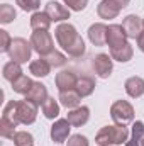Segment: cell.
<instances>
[{
    "label": "cell",
    "instance_id": "6da1fadb",
    "mask_svg": "<svg viewBox=\"0 0 144 146\" xmlns=\"http://www.w3.org/2000/svg\"><path fill=\"white\" fill-rule=\"evenodd\" d=\"M127 139H129V129L124 124L105 126L95 136V143L98 146H114V145H122V143L126 145Z\"/></svg>",
    "mask_w": 144,
    "mask_h": 146
},
{
    "label": "cell",
    "instance_id": "7a4b0ae2",
    "mask_svg": "<svg viewBox=\"0 0 144 146\" xmlns=\"http://www.w3.org/2000/svg\"><path fill=\"white\" fill-rule=\"evenodd\" d=\"M32 44L31 41H26L24 37H15L12 39V44H10V49H9V58L10 61H17V63H27L31 60V54H32Z\"/></svg>",
    "mask_w": 144,
    "mask_h": 146
},
{
    "label": "cell",
    "instance_id": "3957f363",
    "mask_svg": "<svg viewBox=\"0 0 144 146\" xmlns=\"http://www.w3.org/2000/svg\"><path fill=\"white\" fill-rule=\"evenodd\" d=\"M110 117L115 124L127 126L134 121V107L127 100H115L110 107Z\"/></svg>",
    "mask_w": 144,
    "mask_h": 146
},
{
    "label": "cell",
    "instance_id": "277c9868",
    "mask_svg": "<svg viewBox=\"0 0 144 146\" xmlns=\"http://www.w3.org/2000/svg\"><path fill=\"white\" fill-rule=\"evenodd\" d=\"M31 44H32V49L41 58H44V56H48L49 53L54 51L53 37L48 31H34L31 34Z\"/></svg>",
    "mask_w": 144,
    "mask_h": 146
},
{
    "label": "cell",
    "instance_id": "5b68a950",
    "mask_svg": "<svg viewBox=\"0 0 144 146\" xmlns=\"http://www.w3.org/2000/svg\"><path fill=\"white\" fill-rule=\"evenodd\" d=\"M54 36H56V41H58V44L66 51V49H70L73 44L78 41V31H76V27L73 26V24H68V22H61L56 29H54Z\"/></svg>",
    "mask_w": 144,
    "mask_h": 146
},
{
    "label": "cell",
    "instance_id": "8992f818",
    "mask_svg": "<svg viewBox=\"0 0 144 146\" xmlns=\"http://www.w3.org/2000/svg\"><path fill=\"white\" fill-rule=\"evenodd\" d=\"M37 107L36 104L29 102V100H19L17 102V115H19V121L20 124H34L36 122V117H37Z\"/></svg>",
    "mask_w": 144,
    "mask_h": 146
},
{
    "label": "cell",
    "instance_id": "52a82bcc",
    "mask_svg": "<svg viewBox=\"0 0 144 146\" xmlns=\"http://www.w3.org/2000/svg\"><path fill=\"white\" fill-rule=\"evenodd\" d=\"M70 131H71V124L68 119H58L53 126H51V139L56 145H63L68 138H70Z\"/></svg>",
    "mask_w": 144,
    "mask_h": 146
},
{
    "label": "cell",
    "instance_id": "ba28073f",
    "mask_svg": "<svg viewBox=\"0 0 144 146\" xmlns=\"http://www.w3.org/2000/svg\"><path fill=\"white\" fill-rule=\"evenodd\" d=\"M93 72L97 73V76L100 78H108L114 72V63H112V56H108L105 53H100L93 58Z\"/></svg>",
    "mask_w": 144,
    "mask_h": 146
},
{
    "label": "cell",
    "instance_id": "9c48e42d",
    "mask_svg": "<svg viewBox=\"0 0 144 146\" xmlns=\"http://www.w3.org/2000/svg\"><path fill=\"white\" fill-rule=\"evenodd\" d=\"M44 12L49 15V19H51L53 22H63V21L70 19V9H68L66 5L56 2V0L48 2L46 7H44Z\"/></svg>",
    "mask_w": 144,
    "mask_h": 146
},
{
    "label": "cell",
    "instance_id": "30bf717a",
    "mask_svg": "<svg viewBox=\"0 0 144 146\" xmlns=\"http://www.w3.org/2000/svg\"><path fill=\"white\" fill-rule=\"evenodd\" d=\"M124 7L117 2V0H102L98 5H97V14L100 19H105V21H110V19H115L120 10Z\"/></svg>",
    "mask_w": 144,
    "mask_h": 146
},
{
    "label": "cell",
    "instance_id": "8fae6325",
    "mask_svg": "<svg viewBox=\"0 0 144 146\" xmlns=\"http://www.w3.org/2000/svg\"><path fill=\"white\" fill-rule=\"evenodd\" d=\"M127 34L122 27V24H110L107 27V44L108 48H117V46H122L127 42Z\"/></svg>",
    "mask_w": 144,
    "mask_h": 146
},
{
    "label": "cell",
    "instance_id": "7c38bea8",
    "mask_svg": "<svg viewBox=\"0 0 144 146\" xmlns=\"http://www.w3.org/2000/svg\"><path fill=\"white\" fill-rule=\"evenodd\" d=\"M122 27H124V31H126V34H127L129 39H137L139 34L144 31L143 19L137 17V15H134V14H131V15H127L122 21Z\"/></svg>",
    "mask_w": 144,
    "mask_h": 146
},
{
    "label": "cell",
    "instance_id": "4fadbf2b",
    "mask_svg": "<svg viewBox=\"0 0 144 146\" xmlns=\"http://www.w3.org/2000/svg\"><path fill=\"white\" fill-rule=\"evenodd\" d=\"M76 82H78V76L73 70H63L56 75L54 78V83H56V88L59 92H65V90H71L76 87Z\"/></svg>",
    "mask_w": 144,
    "mask_h": 146
},
{
    "label": "cell",
    "instance_id": "5bb4252c",
    "mask_svg": "<svg viewBox=\"0 0 144 146\" xmlns=\"http://www.w3.org/2000/svg\"><path fill=\"white\" fill-rule=\"evenodd\" d=\"M107 27L104 22H95L88 27V39L93 46H104L107 44Z\"/></svg>",
    "mask_w": 144,
    "mask_h": 146
},
{
    "label": "cell",
    "instance_id": "9a60e30c",
    "mask_svg": "<svg viewBox=\"0 0 144 146\" xmlns=\"http://www.w3.org/2000/svg\"><path fill=\"white\" fill-rule=\"evenodd\" d=\"M66 119L70 121V124H71L73 127H81V126H85V124L88 122V119H90V109H88L87 106H80V107H76V109H71L68 112Z\"/></svg>",
    "mask_w": 144,
    "mask_h": 146
},
{
    "label": "cell",
    "instance_id": "2e32d148",
    "mask_svg": "<svg viewBox=\"0 0 144 146\" xmlns=\"http://www.w3.org/2000/svg\"><path fill=\"white\" fill-rule=\"evenodd\" d=\"M26 100H29V102H32L36 106H42L48 100V88H46V85L41 83V82H34L32 88L26 95Z\"/></svg>",
    "mask_w": 144,
    "mask_h": 146
},
{
    "label": "cell",
    "instance_id": "e0dca14e",
    "mask_svg": "<svg viewBox=\"0 0 144 146\" xmlns=\"http://www.w3.org/2000/svg\"><path fill=\"white\" fill-rule=\"evenodd\" d=\"M124 88H126V94L132 99H139L144 95V78L141 76H131L126 80L124 83Z\"/></svg>",
    "mask_w": 144,
    "mask_h": 146
},
{
    "label": "cell",
    "instance_id": "ac0fdd59",
    "mask_svg": "<svg viewBox=\"0 0 144 146\" xmlns=\"http://www.w3.org/2000/svg\"><path fill=\"white\" fill-rule=\"evenodd\" d=\"M132 54H134V49L131 46V42H126L122 46H117V48H112L110 49V56L112 60L119 61V63H127L132 60Z\"/></svg>",
    "mask_w": 144,
    "mask_h": 146
},
{
    "label": "cell",
    "instance_id": "d6986e66",
    "mask_svg": "<svg viewBox=\"0 0 144 146\" xmlns=\"http://www.w3.org/2000/svg\"><path fill=\"white\" fill-rule=\"evenodd\" d=\"M59 104L63 106V107H66V109H76V107H80V102H81V97H80V94L71 88V90H65V92H59Z\"/></svg>",
    "mask_w": 144,
    "mask_h": 146
},
{
    "label": "cell",
    "instance_id": "ffe728a7",
    "mask_svg": "<svg viewBox=\"0 0 144 146\" xmlns=\"http://www.w3.org/2000/svg\"><path fill=\"white\" fill-rule=\"evenodd\" d=\"M24 73H22V66H20V63H17V61H9V63H5L3 65V68H2V76L7 80V82H10V83H14L17 78H20Z\"/></svg>",
    "mask_w": 144,
    "mask_h": 146
},
{
    "label": "cell",
    "instance_id": "44dd1931",
    "mask_svg": "<svg viewBox=\"0 0 144 146\" xmlns=\"http://www.w3.org/2000/svg\"><path fill=\"white\" fill-rule=\"evenodd\" d=\"M51 65L44 60V58H39V60H34V61H31V65H29V73L31 75H34L37 78H44V76H48L49 73H51Z\"/></svg>",
    "mask_w": 144,
    "mask_h": 146
},
{
    "label": "cell",
    "instance_id": "7402d4cb",
    "mask_svg": "<svg viewBox=\"0 0 144 146\" xmlns=\"http://www.w3.org/2000/svg\"><path fill=\"white\" fill-rule=\"evenodd\" d=\"M51 19H49V15L46 14V12H34L32 15H31V27H32V31H48L49 29V26H51Z\"/></svg>",
    "mask_w": 144,
    "mask_h": 146
},
{
    "label": "cell",
    "instance_id": "603a6c76",
    "mask_svg": "<svg viewBox=\"0 0 144 146\" xmlns=\"http://www.w3.org/2000/svg\"><path fill=\"white\" fill-rule=\"evenodd\" d=\"M95 80L92 78V76H81V78H78V82H76V87H75V90L80 94V97L83 99V97H88V95H92L93 94V90H95Z\"/></svg>",
    "mask_w": 144,
    "mask_h": 146
},
{
    "label": "cell",
    "instance_id": "cb8c5ba5",
    "mask_svg": "<svg viewBox=\"0 0 144 146\" xmlns=\"http://www.w3.org/2000/svg\"><path fill=\"white\" fill-rule=\"evenodd\" d=\"M143 139H144V122L143 121H136L132 124L131 138L127 139L126 146H141V141Z\"/></svg>",
    "mask_w": 144,
    "mask_h": 146
},
{
    "label": "cell",
    "instance_id": "d4e9b609",
    "mask_svg": "<svg viewBox=\"0 0 144 146\" xmlns=\"http://www.w3.org/2000/svg\"><path fill=\"white\" fill-rule=\"evenodd\" d=\"M32 85H34V82H32L29 76L22 75L20 78H17V80L12 83V90H14L15 94H20V95H27L29 90L32 88Z\"/></svg>",
    "mask_w": 144,
    "mask_h": 146
},
{
    "label": "cell",
    "instance_id": "484cf974",
    "mask_svg": "<svg viewBox=\"0 0 144 146\" xmlns=\"http://www.w3.org/2000/svg\"><path fill=\"white\" fill-rule=\"evenodd\" d=\"M2 119L12 122V124H15V126L20 124L19 115H17V100H10V102L3 107V110H2Z\"/></svg>",
    "mask_w": 144,
    "mask_h": 146
},
{
    "label": "cell",
    "instance_id": "4316f807",
    "mask_svg": "<svg viewBox=\"0 0 144 146\" xmlns=\"http://www.w3.org/2000/svg\"><path fill=\"white\" fill-rule=\"evenodd\" d=\"M41 107H42V114L46 119H56L59 115V104L58 100H54V97H48V100Z\"/></svg>",
    "mask_w": 144,
    "mask_h": 146
},
{
    "label": "cell",
    "instance_id": "83f0119b",
    "mask_svg": "<svg viewBox=\"0 0 144 146\" xmlns=\"http://www.w3.org/2000/svg\"><path fill=\"white\" fill-rule=\"evenodd\" d=\"M15 17H17V12L12 5H9V3L0 5V22L2 24H10Z\"/></svg>",
    "mask_w": 144,
    "mask_h": 146
},
{
    "label": "cell",
    "instance_id": "f1b7e54d",
    "mask_svg": "<svg viewBox=\"0 0 144 146\" xmlns=\"http://www.w3.org/2000/svg\"><path fill=\"white\" fill-rule=\"evenodd\" d=\"M44 60L53 66V68H59V66H65L66 65V61H68V58L63 54V53H59V51H53V53H49L48 56H44Z\"/></svg>",
    "mask_w": 144,
    "mask_h": 146
},
{
    "label": "cell",
    "instance_id": "f546056e",
    "mask_svg": "<svg viewBox=\"0 0 144 146\" xmlns=\"http://www.w3.org/2000/svg\"><path fill=\"white\" fill-rule=\"evenodd\" d=\"M12 141L15 146H34V136L27 131H17Z\"/></svg>",
    "mask_w": 144,
    "mask_h": 146
},
{
    "label": "cell",
    "instance_id": "4dcf8cb0",
    "mask_svg": "<svg viewBox=\"0 0 144 146\" xmlns=\"http://www.w3.org/2000/svg\"><path fill=\"white\" fill-rule=\"evenodd\" d=\"M15 124H12V122H9V121H5V119H0V136L2 138H7V139H14V136H15Z\"/></svg>",
    "mask_w": 144,
    "mask_h": 146
},
{
    "label": "cell",
    "instance_id": "1f68e13d",
    "mask_svg": "<svg viewBox=\"0 0 144 146\" xmlns=\"http://www.w3.org/2000/svg\"><path fill=\"white\" fill-rule=\"evenodd\" d=\"M85 51H87V46H85V41L81 39V36L78 37V41L73 44L70 49H66L68 56H71V58H80V56H83Z\"/></svg>",
    "mask_w": 144,
    "mask_h": 146
},
{
    "label": "cell",
    "instance_id": "d6a6232c",
    "mask_svg": "<svg viewBox=\"0 0 144 146\" xmlns=\"http://www.w3.org/2000/svg\"><path fill=\"white\" fill-rule=\"evenodd\" d=\"M15 3L24 12H37V9L41 7V0H15Z\"/></svg>",
    "mask_w": 144,
    "mask_h": 146
},
{
    "label": "cell",
    "instance_id": "836d02e7",
    "mask_svg": "<svg viewBox=\"0 0 144 146\" xmlns=\"http://www.w3.org/2000/svg\"><path fill=\"white\" fill-rule=\"evenodd\" d=\"M12 44V37L5 29H0V53H9Z\"/></svg>",
    "mask_w": 144,
    "mask_h": 146
},
{
    "label": "cell",
    "instance_id": "e575fe53",
    "mask_svg": "<svg viewBox=\"0 0 144 146\" xmlns=\"http://www.w3.org/2000/svg\"><path fill=\"white\" fill-rule=\"evenodd\" d=\"M63 3L75 12H81L87 5H88V0H63Z\"/></svg>",
    "mask_w": 144,
    "mask_h": 146
},
{
    "label": "cell",
    "instance_id": "d590c367",
    "mask_svg": "<svg viewBox=\"0 0 144 146\" xmlns=\"http://www.w3.org/2000/svg\"><path fill=\"white\" fill-rule=\"evenodd\" d=\"M66 146H90V143H88L87 136H83V134H73V136L68 138Z\"/></svg>",
    "mask_w": 144,
    "mask_h": 146
},
{
    "label": "cell",
    "instance_id": "8d00e7d4",
    "mask_svg": "<svg viewBox=\"0 0 144 146\" xmlns=\"http://www.w3.org/2000/svg\"><path fill=\"white\" fill-rule=\"evenodd\" d=\"M136 41H137V48H139V49H141V51L144 53V31L141 33V34H139V37H137Z\"/></svg>",
    "mask_w": 144,
    "mask_h": 146
},
{
    "label": "cell",
    "instance_id": "74e56055",
    "mask_svg": "<svg viewBox=\"0 0 144 146\" xmlns=\"http://www.w3.org/2000/svg\"><path fill=\"white\" fill-rule=\"evenodd\" d=\"M117 2H119V3H120V5H122L124 9H126V7L129 5V2H131V0H117Z\"/></svg>",
    "mask_w": 144,
    "mask_h": 146
},
{
    "label": "cell",
    "instance_id": "f35d334b",
    "mask_svg": "<svg viewBox=\"0 0 144 146\" xmlns=\"http://www.w3.org/2000/svg\"><path fill=\"white\" fill-rule=\"evenodd\" d=\"M141 146H144V139H143V141H141Z\"/></svg>",
    "mask_w": 144,
    "mask_h": 146
},
{
    "label": "cell",
    "instance_id": "ab89813d",
    "mask_svg": "<svg viewBox=\"0 0 144 146\" xmlns=\"http://www.w3.org/2000/svg\"><path fill=\"white\" fill-rule=\"evenodd\" d=\"M143 26H144V19H143Z\"/></svg>",
    "mask_w": 144,
    "mask_h": 146
}]
</instances>
